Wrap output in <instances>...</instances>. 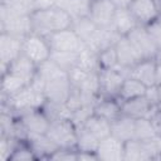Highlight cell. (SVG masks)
<instances>
[{
	"instance_id": "2e32d148",
	"label": "cell",
	"mask_w": 161,
	"mask_h": 161,
	"mask_svg": "<svg viewBox=\"0 0 161 161\" xmlns=\"http://www.w3.org/2000/svg\"><path fill=\"white\" fill-rule=\"evenodd\" d=\"M128 77H132L146 87L156 84V59H142L128 70Z\"/></svg>"
},
{
	"instance_id": "4316f807",
	"label": "cell",
	"mask_w": 161,
	"mask_h": 161,
	"mask_svg": "<svg viewBox=\"0 0 161 161\" xmlns=\"http://www.w3.org/2000/svg\"><path fill=\"white\" fill-rule=\"evenodd\" d=\"M77 67L92 73V72H98L99 70V64H98V53L93 52L92 49H89L88 47L83 48L79 54H78V62H77Z\"/></svg>"
},
{
	"instance_id": "d4e9b609",
	"label": "cell",
	"mask_w": 161,
	"mask_h": 161,
	"mask_svg": "<svg viewBox=\"0 0 161 161\" xmlns=\"http://www.w3.org/2000/svg\"><path fill=\"white\" fill-rule=\"evenodd\" d=\"M72 28L75 30V33L79 35V38L83 40V43L87 44L92 40L93 35L96 34V31L99 29L94 25V23L88 18V16H82V18H75L73 19V25Z\"/></svg>"
},
{
	"instance_id": "d590c367",
	"label": "cell",
	"mask_w": 161,
	"mask_h": 161,
	"mask_svg": "<svg viewBox=\"0 0 161 161\" xmlns=\"http://www.w3.org/2000/svg\"><path fill=\"white\" fill-rule=\"evenodd\" d=\"M148 119L151 121V125H152V127H153V130H155V133L161 137V109L157 108V109L151 114V117H150Z\"/></svg>"
},
{
	"instance_id": "e0dca14e",
	"label": "cell",
	"mask_w": 161,
	"mask_h": 161,
	"mask_svg": "<svg viewBox=\"0 0 161 161\" xmlns=\"http://www.w3.org/2000/svg\"><path fill=\"white\" fill-rule=\"evenodd\" d=\"M93 113L108 122H113L122 114L121 101L118 98L98 97L93 104Z\"/></svg>"
},
{
	"instance_id": "836d02e7",
	"label": "cell",
	"mask_w": 161,
	"mask_h": 161,
	"mask_svg": "<svg viewBox=\"0 0 161 161\" xmlns=\"http://www.w3.org/2000/svg\"><path fill=\"white\" fill-rule=\"evenodd\" d=\"M49 160L58 161H78V150L77 148H58Z\"/></svg>"
},
{
	"instance_id": "1f68e13d",
	"label": "cell",
	"mask_w": 161,
	"mask_h": 161,
	"mask_svg": "<svg viewBox=\"0 0 161 161\" xmlns=\"http://www.w3.org/2000/svg\"><path fill=\"white\" fill-rule=\"evenodd\" d=\"M98 64L101 68H117L118 67V59L114 45H111L108 48H104L98 53Z\"/></svg>"
},
{
	"instance_id": "ffe728a7",
	"label": "cell",
	"mask_w": 161,
	"mask_h": 161,
	"mask_svg": "<svg viewBox=\"0 0 161 161\" xmlns=\"http://www.w3.org/2000/svg\"><path fill=\"white\" fill-rule=\"evenodd\" d=\"M36 70H38V65L31 59H29L25 54L21 53L18 58H15L9 64L6 72H11V73L19 75L20 78H23L24 80H26L30 84V82L33 80V78L36 74Z\"/></svg>"
},
{
	"instance_id": "4fadbf2b",
	"label": "cell",
	"mask_w": 161,
	"mask_h": 161,
	"mask_svg": "<svg viewBox=\"0 0 161 161\" xmlns=\"http://www.w3.org/2000/svg\"><path fill=\"white\" fill-rule=\"evenodd\" d=\"M137 20L138 25L147 26L160 18V11L155 0H131L127 6Z\"/></svg>"
},
{
	"instance_id": "f35d334b",
	"label": "cell",
	"mask_w": 161,
	"mask_h": 161,
	"mask_svg": "<svg viewBox=\"0 0 161 161\" xmlns=\"http://www.w3.org/2000/svg\"><path fill=\"white\" fill-rule=\"evenodd\" d=\"M82 160H98V156L96 152L78 151V161H82Z\"/></svg>"
},
{
	"instance_id": "ac0fdd59",
	"label": "cell",
	"mask_w": 161,
	"mask_h": 161,
	"mask_svg": "<svg viewBox=\"0 0 161 161\" xmlns=\"http://www.w3.org/2000/svg\"><path fill=\"white\" fill-rule=\"evenodd\" d=\"M28 142L30 147L33 148L36 160L44 158L49 160L50 156L59 148L49 137L47 133H29L28 135Z\"/></svg>"
},
{
	"instance_id": "8d00e7d4",
	"label": "cell",
	"mask_w": 161,
	"mask_h": 161,
	"mask_svg": "<svg viewBox=\"0 0 161 161\" xmlns=\"http://www.w3.org/2000/svg\"><path fill=\"white\" fill-rule=\"evenodd\" d=\"M145 96L147 97V99H148L152 104H155V106L158 107V86H157V84L151 86V87H147Z\"/></svg>"
},
{
	"instance_id": "7c38bea8",
	"label": "cell",
	"mask_w": 161,
	"mask_h": 161,
	"mask_svg": "<svg viewBox=\"0 0 161 161\" xmlns=\"http://www.w3.org/2000/svg\"><path fill=\"white\" fill-rule=\"evenodd\" d=\"M131 43L135 45V48L138 50V53L142 55L143 59L156 58V54L158 52L157 47L155 45L152 38L150 36L147 29L142 25L136 26L128 35H126Z\"/></svg>"
},
{
	"instance_id": "6da1fadb",
	"label": "cell",
	"mask_w": 161,
	"mask_h": 161,
	"mask_svg": "<svg viewBox=\"0 0 161 161\" xmlns=\"http://www.w3.org/2000/svg\"><path fill=\"white\" fill-rule=\"evenodd\" d=\"M30 16L33 33H36L45 38L55 31L72 28L73 25L72 15L58 6L47 10H35L31 13Z\"/></svg>"
},
{
	"instance_id": "8992f818",
	"label": "cell",
	"mask_w": 161,
	"mask_h": 161,
	"mask_svg": "<svg viewBox=\"0 0 161 161\" xmlns=\"http://www.w3.org/2000/svg\"><path fill=\"white\" fill-rule=\"evenodd\" d=\"M52 52H77L79 53L86 44L73 28L55 31L47 36Z\"/></svg>"
},
{
	"instance_id": "ee69618b",
	"label": "cell",
	"mask_w": 161,
	"mask_h": 161,
	"mask_svg": "<svg viewBox=\"0 0 161 161\" xmlns=\"http://www.w3.org/2000/svg\"><path fill=\"white\" fill-rule=\"evenodd\" d=\"M158 19H160V21H161V15H160V18H158Z\"/></svg>"
},
{
	"instance_id": "484cf974",
	"label": "cell",
	"mask_w": 161,
	"mask_h": 161,
	"mask_svg": "<svg viewBox=\"0 0 161 161\" xmlns=\"http://www.w3.org/2000/svg\"><path fill=\"white\" fill-rule=\"evenodd\" d=\"M150 160L143 142L136 138L125 142V161H147Z\"/></svg>"
},
{
	"instance_id": "5bb4252c",
	"label": "cell",
	"mask_w": 161,
	"mask_h": 161,
	"mask_svg": "<svg viewBox=\"0 0 161 161\" xmlns=\"http://www.w3.org/2000/svg\"><path fill=\"white\" fill-rule=\"evenodd\" d=\"M114 48H116L119 68L130 70L133 65H136L138 62L143 59L142 55L138 53V50L135 48V45L131 43V40L127 36H121L114 44Z\"/></svg>"
},
{
	"instance_id": "7402d4cb",
	"label": "cell",
	"mask_w": 161,
	"mask_h": 161,
	"mask_svg": "<svg viewBox=\"0 0 161 161\" xmlns=\"http://www.w3.org/2000/svg\"><path fill=\"white\" fill-rule=\"evenodd\" d=\"M29 83L20 78L19 75L6 72L1 74V99L14 96L15 93L20 92L23 88H25Z\"/></svg>"
},
{
	"instance_id": "74e56055",
	"label": "cell",
	"mask_w": 161,
	"mask_h": 161,
	"mask_svg": "<svg viewBox=\"0 0 161 161\" xmlns=\"http://www.w3.org/2000/svg\"><path fill=\"white\" fill-rule=\"evenodd\" d=\"M34 11L35 10H47L57 6V0H33Z\"/></svg>"
},
{
	"instance_id": "3957f363",
	"label": "cell",
	"mask_w": 161,
	"mask_h": 161,
	"mask_svg": "<svg viewBox=\"0 0 161 161\" xmlns=\"http://www.w3.org/2000/svg\"><path fill=\"white\" fill-rule=\"evenodd\" d=\"M128 70L123 68H101L98 70V97L118 98V93Z\"/></svg>"
},
{
	"instance_id": "ba28073f",
	"label": "cell",
	"mask_w": 161,
	"mask_h": 161,
	"mask_svg": "<svg viewBox=\"0 0 161 161\" xmlns=\"http://www.w3.org/2000/svg\"><path fill=\"white\" fill-rule=\"evenodd\" d=\"M72 82L68 73H63L52 79L45 80L44 83V96L47 101L57 103H67L69 94L72 92Z\"/></svg>"
},
{
	"instance_id": "44dd1931",
	"label": "cell",
	"mask_w": 161,
	"mask_h": 161,
	"mask_svg": "<svg viewBox=\"0 0 161 161\" xmlns=\"http://www.w3.org/2000/svg\"><path fill=\"white\" fill-rule=\"evenodd\" d=\"M135 118L121 114L117 119L111 122V135L126 142L135 138Z\"/></svg>"
},
{
	"instance_id": "5b68a950",
	"label": "cell",
	"mask_w": 161,
	"mask_h": 161,
	"mask_svg": "<svg viewBox=\"0 0 161 161\" xmlns=\"http://www.w3.org/2000/svg\"><path fill=\"white\" fill-rule=\"evenodd\" d=\"M21 53L31 59L36 65H39L50 58L52 48L45 36L36 33H30L23 39Z\"/></svg>"
},
{
	"instance_id": "9a60e30c",
	"label": "cell",
	"mask_w": 161,
	"mask_h": 161,
	"mask_svg": "<svg viewBox=\"0 0 161 161\" xmlns=\"http://www.w3.org/2000/svg\"><path fill=\"white\" fill-rule=\"evenodd\" d=\"M18 116L20 117L29 133H47L50 126V119L47 117V114L40 107L30 108Z\"/></svg>"
},
{
	"instance_id": "f6af8a7d",
	"label": "cell",
	"mask_w": 161,
	"mask_h": 161,
	"mask_svg": "<svg viewBox=\"0 0 161 161\" xmlns=\"http://www.w3.org/2000/svg\"><path fill=\"white\" fill-rule=\"evenodd\" d=\"M160 160H161V156H160Z\"/></svg>"
},
{
	"instance_id": "ab89813d",
	"label": "cell",
	"mask_w": 161,
	"mask_h": 161,
	"mask_svg": "<svg viewBox=\"0 0 161 161\" xmlns=\"http://www.w3.org/2000/svg\"><path fill=\"white\" fill-rule=\"evenodd\" d=\"M156 84L161 86V60H156Z\"/></svg>"
},
{
	"instance_id": "277c9868",
	"label": "cell",
	"mask_w": 161,
	"mask_h": 161,
	"mask_svg": "<svg viewBox=\"0 0 161 161\" xmlns=\"http://www.w3.org/2000/svg\"><path fill=\"white\" fill-rule=\"evenodd\" d=\"M0 29L1 33H8L24 39L28 34L33 33L31 16L11 14L0 8Z\"/></svg>"
},
{
	"instance_id": "f1b7e54d",
	"label": "cell",
	"mask_w": 161,
	"mask_h": 161,
	"mask_svg": "<svg viewBox=\"0 0 161 161\" xmlns=\"http://www.w3.org/2000/svg\"><path fill=\"white\" fill-rule=\"evenodd\" d=\"M78 128V135H77V150L78 151H89V152H96L99 140L91 133L88 130L84 127H77Z\"/></svg>"
},
{
	"instance_id": "7bdbcfd3",
	"label": "cell",
	"mask_w": 161,
	"mask_h": 161,
	"mask_svg": "<svg viewBox=\"0 0 161 161\" xmlns=\"http://www.w3.org/2000/svg\"><path fill=\"white\" fill-rule=\"evenodd\" d=\"M155 3H156V6L160 11V15H161V0H155Z\"/></svg>"
},
{
	"instance_id": "7a4b0ae2",
	"label": "cell",
	"mask_w": 161,
	"mask_h": 161,
	"mask_svg": "<svg viewBox=\"0 0 161 161\" xmlns=\"http://www.w3.org/2000/svg\"><path fill=\"white\" fill-rule=\"evenodd\" d=\"M47 135L59 148H77L78 128L70 118L50 122Z\"/></svg>"
},
{
	"instance_id": "60d3db41",
	"label": "cell",
	"mask_w": 161,
	"mask_h": 161,
	"mask_svg": "<svg viewBox=\"0 0 161 161\" xmlns=\"http://www.w3.org/2000/svg\"><path fill=\"white\" fill-rule=\"evenodd\" d=\"M117 6H128L131 0H112Z\"/></svg>"
},
{
	"instance_id": "f546056e",
	"label": "cell",
	"mask_w": 161,
	"mask_h": 161,
	"mask_svg": "<svg viewBox=\"0 0 161 161\" xmlns=\"http://www.w3.org/2000/svg\"><path fill=\"white\" fill-rule=\"evenodd\" d=\"M78 54L79 53L77 52H52L50 59L63 70L69 72L70 69L77 67Z\"/></svg>"
},
{
	"instance_id": "603a6c76",
	"label": "cell",
	"mask_w": 161,
	"mask_h": 161,
	"mask_svg": "<svg viewBox=\"0 0 161 161\" xmlns=\"http://www.w3.org/2000/svg\"><path fill=\"white\" fill-rule=\"evenodd\" d=\"M146 89H147V87L143 83H141L140 80H137L132 77H126L121 86V89L118 93V99L122 102V101L131 99L135 97L145 96Z\"/></svg>"
},
{
	"instance_id": "8fae6325",
	"label": "cell",
	"mask_w": 161,
	"mask_h": 161,
	"mask_svg": "<svg viewBox=\"0 0 161 161\" xmlns=\"http://www.w3.org/2000/svg\"><path fill=\"white\" fill-rule=\"evenodd\" d=\"M98 160L104 161H123L125 160V142L113 135H108L99 140L96 150Z\"/></svg>"
},
{
	"instance_id": "d6a6232c",
	"label": "cell",
	"mask_w": 161,
	"mask_h": 161,
	"mask_svg": "<svg viewBox=\"0 0 161 161\" xmlns=\"http://www.w3.org/2000/svg\"><path fill=\"white\" fill-rule=\"evenodd\" d=\"M91 114H93V106L92 104H86V106H82L78 109L73 111L70 119L74 122V125L77 127H80Z\"/></svg>"
},
{
	"instance_id": "e575fe53",
	"label": "cell",
	"mask_w": 161,
	"mask_h": 161,
	"mask_svg": "<svg viewBox=\"0 0 161 161\" xmlns=\"http://www.w3.org/2000/svg\"><path fill=\"white\" fill-rule=\"evenodd\" d=\"M150 34V36L152 38L155 45L157 47L158 50H161V21L160 19L155 20L153 23L148 24L147 26H145Z\"/></svg>"
},
{
	"instance_id": "30bf717a",
	"label": "cell",
	"mask_w": 161,
	"mask_h": 161,
	"mask_svg": "<svg viewBox=\"0 0 161 161\" xmlns=\"http://www.w3.org/2000/svg\"><path fill=\"white\" fill-rule=\"evenodd\" d=\"M158 107L152 104L146 96L135 97L131 99H126L121 102V111L122 114H126L131 118H150L151 114Z\"/></svg>"
},
{
	"instance_id": "d6986e66",
	"label": "cell",
	"mask_w": 161,
	"mask_h": 161,
	"mask_svg": "<svg viewBox=\"0 0 161 161\" xmlns=\"http://www.w3.org/2000/svg\"><path fill=\"white\" fill-rule=\"evenodd\" d=\"M136 26H138L137 20L127 6H117L113 18V29L121 35H128Z\"/></svg>"
},
{
	"instance_id": "4dcf8cb0",
	"label": "cell",
	"mask_w": 161,
	"mask_h": 161,
	"mask_svg": "<svg viewBox=\"0 0 161 161\" xmlns=\"http://www.w3.org/2000/svg\"><path fill=\"white\" fill-rule=\"evenodd\" d=\"M153 136H156V133L148 118H137L135 121V138L136 140L145 141Z\"/></svg>"
},
{
	"instance_id": "52a82bcc",
	"label": "cell",
	"mask_w": 161,
	"mask_h": 161,
	"mask_svg": "<svg viewBox=\"0 0 161 161\" xmlns=\"http://www.w3.org/2000/svg\"><path fill=\"white\" fill-rule=\"evenodd\" d=\"M117 5L112 0H91L88 18L99 29L113 28V18Z\"/></svg>"
},
{
	"instance_id": "83f0119b",
	"label": "cell",
	"mask_w": 161,
	"mask_h": 161,
	"mask_svg": "<svg viewBox=\"0 0 161 161\" xmlns=\"http://www.w3.org/2000/svg\"><path fill=\"white\" fill-rule=\"evenodd\" d=\"M0 8L16 15H31L34 11L33 0H1Z\"/></svg>"
},
{
	"instance_id": "9c48e42d",
	"label": "cell",
	"mask_w": 161,
	"mask_h": 161,
	"mask_svg": "<svg viewBox=\"0 0 161 161\" xmlns=\"http://www.w3.org/2000/svg\"><path fill=\"white\" fill-rule=\"evenodd\" d=\"M23 39L15 35L1 33L0 34V62L1 74L6 73L9 64L21 54Z\"/></svg>"
},
{
	"instance_id": "cb8c5ba5",
	"label": "cell",
	"mask_w": 161,
	"mask_h": 161,
	"mask_svg": "<svg viewBox=\"0 0 161 161\" xmlns=\"http://www.w3.org/2000/svg\"><path fill=\"white\" fill-rule=\"evenodd\" d=\"M80 127H84L86 130H88L98 140H102L106 136L111 135V122L106 121L104 118H102L94 113L91 114Z\"/></svg>"
},
{
	"instance_id": "b9f144b4",
	"label": "cell",
	"mask_w": 161,
	"mask_h": 161,
	"mask_svg": "<svg viewBox=\"0 0 161 161\" xmlns=\"http://www.w3.org/2000/svg\"><path fill=\"white\" fill-rule=\"evenodd\" d=\"M158 108L161 109V86H158Z\"/></svg>"
}]
</instances>
